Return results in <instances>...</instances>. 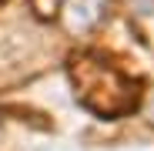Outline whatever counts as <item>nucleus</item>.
Returning <instances> with one entry per match:
<instances>
[{"label": "nucleus", "instance_id": "f257e3e1", "mask_svg": "<svg viewBox=\"0 0 154 151\" xmlns=\"http://www.w3.org/2000/svg\"><path fill=\"white\" fill-rule=\"evenodd\" d=\"M70 84L77 91V101L100 114V118H121L131 114L141 101V84L127 77L121 67H114L104 57H74L70 64Z\"/></svg>", "mask_w": 154, "mask_h": 151}, {"label": "nucleus", "instance_id": "f03ea898", "mask_svg": "<svg viewBox=\"0 0 154 151\" xmlns=\"http://www.w3.org/2000/svg\"><path fill=\"white\" fill-rule=\"evenodd\" d=\"M107 7H111V0H64L60 4V27L70 37H84L104 20Z\"/></svg>", "mask_w": 154, "mask_h": 151}]
</instances>
